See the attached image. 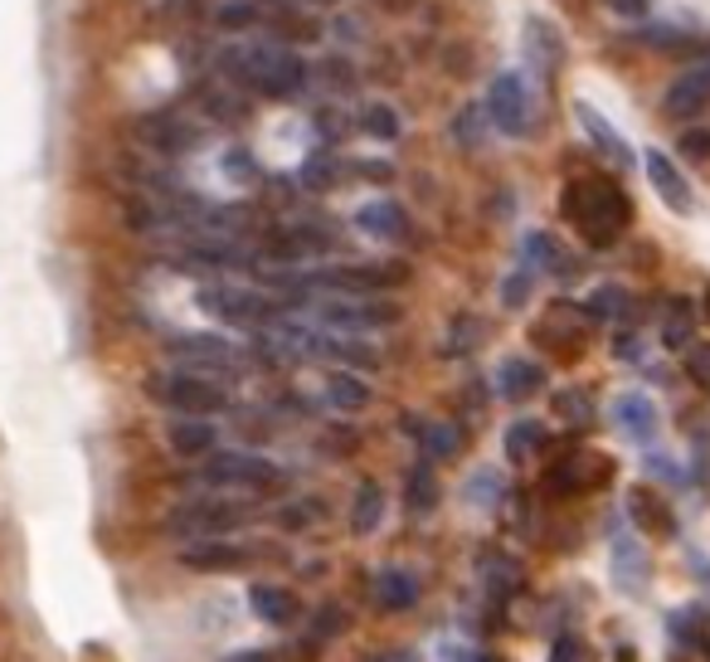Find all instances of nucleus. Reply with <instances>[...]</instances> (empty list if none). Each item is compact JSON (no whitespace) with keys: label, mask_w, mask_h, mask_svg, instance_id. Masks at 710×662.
Wrapping results in <instances>:
<instances>
[{"label":"nucleus","mask_w":710,"mask_h":662,"mask_svg":"<svg viewBox=\"0 0 710 662\" xmlns=\"http://www.w3.org/2000/svg\"><path fill=\"white\" fill-rule=\"evenodd\" d=\"M219 69L263 98H297L307 88V63L288 44H234L219 54Z\"/></svg>","instance_id":"f257e3e1"},{"label":"nucleus","mask_w":710,"mask_h":662,"mask_svg":"<svg viewBox=\"0 0 710 662\" xmlns=\"http://www.w3.org/2000/svg\"><path fill=\"white\" fill-rule=\"evenodd\" d=\"M564 214H570V224L579 229V239H584L589 249H613L618 234H623L632 220V200L613 181L593 175V181L564 185Z\"/></svg>","instance_id":"f03ea898"},{"label":"nucleus","mask_w":710,"mask_h":662,"mask_svg":"<svg viewBox=\"0 0 710 662\" xmlns=\"http://www.w3.org/2000/svg\"><path fill=\"white\" fill-rule=\"evenodd\" d=\"M317 322H327L336 331H376L399 322V308L384 298H366V292H341V298H297Z\"/></svg>","instance_id":"7ed1b4c3"},{"label":"nucleus","mask_w":710,"mask_h":662,"mask_svg":"<svg viewBox=\"0 0 710 662\" xmlns=\"http://www.w3.org/2000/svg\"><path fill=\"white\" fill-rule=\"evenodd\" d=\"M196 302L210 317H219V322H239V327H263V322L273 327L282 317L278 298H268L258 288H243V283H210L196 292Z\"/></svg>","instance_id":"20e7f679"},{"label":"nucleus","mask_w":710,"mask_h":662,"mask_svg":"<svg viewBox=\"0 0 710 662\" xmlns=\"http://www.w3.org/2000/svg\"><path fill=\"white\" fill-rule=\"evenodd\" d=\"M147 394L166 410H180V414H196V419H210L224 410V390L214 380H204L196 371H171V375H151L147 380Z\"/></svg>","instance_id":"39448f33"},{"label":"nucleus","mask_w":710,"mask_h":662,"mask_svg":"<svg viewBox=\"0 0 710 662\" xmlns=\"http://www.w3.org/2000/svg\"><path fill=\"white\" fill-rule=\"evenodd\" d=\"M282 473L268 458L243 453V449H214L204 458V482L210 488H273Z\"/></svg>","instance_id":"423d86ee"},{"label":"nucleus","mask_w":710,"mask_h":662,"mask_svg":"<svg viewBox=\"0 0 710 662\" xmlns=\"http://www.w3.org/2000/svg\"><path fill=\"white\" fill-rule=\"evenodd\" d=\"M487 108H492V122L507 137H526V132H531V122H536L531 88H526L521 73H497L492 93H487Z\"/></svg>","instance_id":"0eeeda50"},{"label":"nucleus","mask_w":710,"mask_h":662,"mask_svg":"<svg viewBox=\"0 0 710 662\" xmlns=\"http://www.w3.org/2000/svg\"><path fill=\"white\" fill-rule=\"evenodd\" d=\"M239 521H243V506H239V502H219V496H196V502H180L166 526L204 541V536H219V531L239 526Z\"/></svg>","instance_id":"6e6552de"},{"label":"nucleus","mask_w":710,"mask_h":662,"mask_svg":"<svg viewBox=\"0 0 710 662\" xmlns=\"http://www.w3.org/2000/svg\"><path fill=\"white\" fill-rule=\"evenodd\" d=\"M706 108H710V59L691 63V69L662 93V112L677 122H691L696 112H706Z\"/></svg>","instance_id":"1a4fd4ad"},{"label":"nucleus","mask_w":710,"mask_h":662,"mask_svg":"<svg viewBox=\"0 0 710 662\" xmlns=\"http://www.w3.org/2000/svg\"><path fill=\"white\" fill-rule=\"evenodd\" d=\"M180 565L186 570H200V575H229V570H243L249 565V551L243 545H229V541H190L186 551H180Z\"/></svg>","instance_id":"9d476101"},{"label":"nucleus","mask_w":710,"mask_h":662,"mask_svg":"<svg viewBox=\"0 0 710 662\" xmlns=\"http://www.w3.org/2000/svg\"><path fill=\"white\" fill-rule=\"evenodd\" d=\"M642 165H648V181H652V190L667 200L677 214H691L696 210V195H691V185H687V175L677 171V165L667 161V151H648L642 157Z\"/></svg>","instance_id":"9b49d317"},{"label":"nucleus","mask_w":710,"mask_h":662,"mask_svg":"<svg viewBox=\"0 0 710 662\" xmlns=\"http://www.w3.org/2000/svg\"><path fill=\"white\" fill-rule=\"evenodd\" d=\"M137 132H141V142H147L151 151H161V157H186V151L200 142L196 127L171 118V112H166V118H147V122L137 127Z\"/></svg>","instance_id":"f8f14e48"},{"label":"nucleus","mask_w":710,"mask_h":662,"mask_svg":"<svg viewBox=\"0 0 710 662\" xmlns=\"http://www.w3.org/2000/svg\"><path fill=\"white\" fill-rule=\"evenodd\" d=\"M419 594H423L419 575H409V570H399V565L376 575V609L380 614H409V609L419 604Z\"/></svg>","instance_id":"ddd939ff"},{"label":"nucleus","mask_w":710,"mask_h":662,"mask_svg":"<svg viewBox=\"0 0 710 662\" xmlns=\"http://www.w3.org/2000/svg\"><path fill=\"white\" fill-rule=\"evenodd\" d=\"M497 390H501V400H531V394L546 390V371H540V361H531V355H511L497 371Z\"/></svg>","instance_id":"4468645a"},{"label":"nucleus","mask_w":710,"mask_h":662,"mask_svg":"<svg viewBox=\"0 0 710 662\" xmlns=\"http://www.w3.org/2000/svg\"><path fill=\"white\" fill-rule=\"evenodd\" d=\"M166 439H171V449H176L180 458H210L219 434H214V424H210V419L186 414V419H176V424H171V434H166Z\"/></svg>","instance_id":"2eb2a0df"},{"label":"nucleus","mask_w":710,"mask_h":662,"mask_svg":"<svg viewBox=\"0 0 710 662\" xmlns=\"http://www.w3.org/2000/svg\"><path fill=\"white\" fill-rule=\"evenodd\" d=\"M574 118H579V127H584V132H589V142L599 147V151H603V157H609V161H618V165H628V161H632L628 142H623V137L613 132L609 122H603V112H593L589 103H574Z\"/></svg>","instance_id":"dca6fc26"},{"label":"nucleus","mask_w":710,"mask_h":662,"mask_svg":"<svg viewBox=\"0 0 710 662\" xmlns=\"http://www.w3.org/2000/svg\"><path fill=\"white\" fill-rule=\"evenodd\" d=\"M589 468H599V458H589V453H570V458H560V463L550 468V492L574 496V492L599 488V478H589Z\"/></svg>","instance_id":"f3484780"},{"label":"nucleus","mask_w":710,"mask_h":662,"mask_svg":"<svg viewBox=\"0 0 710 662\" xmlns=\"http://www.w3.org/2000/svg\"><path fill=\"white\" fill-rule=\"evenodd\" d=\"M356 224L366 229V234H380V239L409 234V214H404V205H394V200H370V205H360Z\"/></svg>","instance_id":"a211bd4d"},{"label":"nucleus","mask_w":710,"mask_h":662,"mask_svg":"<svg viewBox=\"0 0 710 662\" xmlns=\"http://www.w3.org/2000/svg\"><path fill=\"white\" fill-rule=\"evenodd\" d=\"M628 516L638 521L642 531H652V536H667L671 531V506L652 488H628Z\"/></svg>","instance_id":"6ab92c4d"},{"label":"nucleus","mask_w":710,"mask_h":662,"mask_svg":"<svg viewBox=\"0 0 710 662\" xmlns=\"http://www.w3.org/2000/svg\"><path fill=\"white\" fill-rule=\"evenodd\" d=\"M253 614L263 623H273V629H288L297 619V594L282 590V584H258L253 590Z\"/></svg>","instance_id":"aec40b11"},{"label":"nucleus","mask_w":710,"mask_h":662,"mask_svg":"<svg viewBox=\"0 0 710 662\" xmlns=\"http://www.w3.org/2000/svg\"><path fill=\"white\" fill-rule=\"evenodd\" d=\"M613 414H618V424L628 429V439L648 443V439L657 434V410H652V400H648V394H623Z\"/></svg>","instance_id":"412c9836"},{"label":"nucleus","mask_w":710,"mask_h":662,"mask_svg":"<svg viewBox=\"0 0 710 662\" xmlns=\"http://www.w3.org/2000/svg\"><path fill=\"white\" fill-rule=\"evenodd\" d=\"M691 337H696V308L687 298H671L662 312V347L681 351V347H691Z\"/></svg>","instance_id":"4be33fe9"},{"label":"nucleus","mask_w":710,"mask_h":662,"mask_svg":"<svg viewBox=\"0 0 710 662\" xmlns=\"http://www.w3.org/2000/svg\"><path fill=\"white\" fill-rule=\"evenodd\" d=\"M384 516V488L380 482H360L356 488V502H351V531L356 536H370Z\"/></svg>","instance_id":"5701e85b"},{"label":"nucleus","mask_w":710,"mask_h":662,"mask_svg":"<svg viewBox=\"0 0 710 662\" xmlns=\"http://www.w3.org/2000/svg\"><path fill=\"white\" fill-rule=\"evenodd\" d=\"M579 312H584L589 317V322H623V317L632 312V298H628V292L623 288H599V292H589V298H584V308H579Z\"/></svg>","instance_id":"b1692460"},{"label":"nucleus","mask_w":710,"mask_h":662,"mask_svg":"<svg viewBox=\"0 0 710 662\" xmlns=\"http://www.w3.org/2000/svg\"><path fill=\"white\" fill-rule=\"evenodd\" d=\"M327 400L336 404V410H346V414H356V410H366L370 404V385L360 380L356 371H336L327 380Z\"/></svg>","instance_id":"393cba45"},{"label":"nucleus","mask_w":710,"mask_h":662,"mask_svg":"<svg viewBox=\"0 0 710 662\" xmlns=\"http://www.w3.org/2000/svg\"><path fill=\"white\" fill-rule=\"evenodd\" d=\"M171 351L176 355H204L210 365H234V347L219 341V337H176Z\"/></svg>","instance_id":"a878e982"},{"label":"nucleus","mask_w":710,"mask_h":662,"mask_svg":"<svg viewBox=\"0 0 710 662\" xmlns=\"http://www.w3.org/2000/svg\"><path fill=\"white\" fill-rule=\"evenodd\" d=\"M404 502H409V512H433V506H438V478H433L429 463L409 473V482H404Z\"/></svg>","instance_id":"bb28decb"},{"label":"nucleus","mask_w":710,"mask_h":662,"mask_svg":"<svg viewBox=\"0 0 710 662\" xmlns=\"http://www.w3.org/2000/svg\"><path fill=\"white\" fill-rule=\"evenodd\" d=\"M526 44H531V54H536L540 69H554V63H560V34H554L546 20L526 24Z\"/></svg>","instance_id":"cd10ccee"},{"label":"nucleus","mask_w":710,"mask_h":662,"mask_svg":"<svg viewBox=\"0 0 710 662\" xmlns=\"http://www.w3.org/2000/svg\"><path fill=\"white\" fill-rule=\"evenodd\" d=\"M540 443H546V424H540V419H516V424L507 429V453L511 458L536 453Z\"/></svg>","instance_id":"c85d7f7f"},{"label":"nucleus","mask_w":710,"mask_h":662,"mask_svg":"<svg viewBox=\"0 0 710 662\" xmlns=\"http://www.w3.org/2000/svg\"><path fill=\"white\" fill-rule=\"evenodd\" d=\"M458 449H462V439H458L453 424H429V429H423V458H429V463H443V458H453Z\"/></svg>","instance_id":"c756f323"},{"label":"nucleus","mask_w":710,"mask_h":662,"mask_svg":"<svg viewBox=\"0 0 710 662\" xmlns=\"http://www.w3.org/2000/svg\"><path fill=\"white\" fill-rule=\"evenodd\" d=\"M360 127H366L376 142H394V137H399V112L390 103H370L366 112H360Z\"/></svg>","instance_id":"7c9ffc66"},{"label":"nucleus","mask_w":710,"mask_h":662,"mask_svg":"<svg viewBox=\"0 0 710 662\" xmlns=\"http://www.w3.org/2000/svg\"><path fill=\"white\" fill-rule=\"evenodd\" d=\"M307 629H312V633H307V639H312V643L341 639V633H346V609H336V604L317 609V614H312V623H307Z\"/></svg>","instance_id":"2f4dec72"},{"label":"nucleus","mask_w":710,"mask_h":662,"mask_svg":"<svg viewBox=\"0 0 710 662\" xmlns=\"http://www.w3.org/2000/svg\"><path fill=\"white\" fill-rule=\"evenodd\" d=\"M472 347H482V327H477V317H458L453 331H448V341H443V351L448 355H468Z\"/></svg>","instance_id":"473e14b6"},{"label":"nucleus","mask_w":710,"mask_h":662,"mask_svg":"<svg viewBox=\"0 0 710 662\" xmlns=\"http://www.w3.org/2000/svg\"><path fill=\"white\" fill-rule=\"evenodd\" d=\"M687 375L696 390L710 394V341H691L687 347Z\"/></svg>","instance_id":"72a5a7b5"},{"label":"nucleus","mask_w":710,"mask_h":662,"mask_svg":"<svg viewBox=\"0 0 710 662\" xmlns=\"http://www.w3.org/2000/svg\"><path fill=\"white\" fill-rule=\"evenodd\" d=\"M224 30H249V24L258 20V6L253 0H229V6H219V16H214Z\"/></svg>","instance_id":"f704fd0d"},{"label":"nucleus","mask_w":710,"mask_h":662,"mask_svg":"<svg viewBox=\"0 0 710 662\" xmlns=\"http://www.w3.org/2000/svg\"><path fill=\"white\" fill-rule=\"evenodd\" d=\"M321 512H327V506H321L317 496H307V502H288V506H282V512H278V521H282V526H288V531H302L307 521H312V516H321Z\"/></svg>","instance_id":"c9c22d12"},{"label":"nucleus","mask_w":710,"mask_h":662,"mask_svg":"<svg viewBox=\"0 0 710 662\" xmlns=\"http://www.w3.org/2000/svg\"><path fill=\"white\" fill-rule=\"evenodd\" d=\"M302 181L312 190H331L336 181H341V171H336L331 157H312V161H307V171H302Z\"/></svg>","instance_id":"e433bc0d"},{"label":"nucleus","mask_w":710,"mask_h":662,"mask_svg":"<svg viewBox=\"0 0 710 662\" xmlns=\"http://www.w3.org/2000/svg\"><path fill=\"white\" fill-rule=\"evenodd\" d=\"M204 112L219 122H239V118H249V108L239 103V98H224V93H204Z\"/></svg>","instance_id":"4c0bfd02"},{"label":"nucleus","mask_w":710,"mask_h":662,"mask_svg":"<svg viewBox=\"0 0 710 662\" xmlns=\"http://www.w3.org/2000/svg\"><path fill=\"white\" fill-rule=\"evenodd\" d=\"M550 662H589V653H584V643H579L574 633H560V639L550 643Z\"/></svg>","instance_id":"58836bf2"},{"label":"nucleus","mask_w":710,"mask_h":662,"mask_svg":"<svg viewBox=\"0 0 710 662\" xmlns=\"http://www.w3.org/2000/svg\"><path fill=\"white\" fill-rule=\"evenodd\" d=\"M224 171L234 175V181H258V161H253V151H229L224 157Z\"/></svg>","instance_id":"ea45409f"},{"label":"nucleus","mask_w":710,"mask_h":662,"mask_svg":"<svg viewBox=\"0 0 710 662\" xmlns=\"http://www.w3.org/2000/svg\"><path fill=\"white\" fill-rule=\"evenodd\" d=\"M681 157H691V161H706L710 157V132H706V127L681 132Z\"/></svg>","instance_id":"a19ab883"},{"label":"nucleus","mask_w":710,"mask_h":662,"mask_svg":"<svg viewBox=\"0 0 710 662\" xmlns=\"http://www.w3.org/2000/svg\"><path fill=\"white\" fill-rule=\"evenodd\" d=\"M526 298H531V278H526V273H511L507 283H501V302H507V308H521Z\"/></svg>","instance_id":"79ce46f5"},{"label":"nucleus","mask_w":710,"mask_h":662,"mask_svg":"<svg viewBox=\"0 0 710 662\" xmlns=\"http://www.w3.org/2000/svg\"><path fill=\"white\" fill-rule=\"evenodd\" d=\"M609 10H613V16H623V20H642L652 10V0H609Z\"/></svg>","instance_id":"37998d69"},{"label":"nucleus","mask_w":710,"mask_h":662,"mask_svg":"<svg viewBox=\"0 0 710 662\" xmlns=\"http://www.w3.org/2000/svg\"><path fill=\"white\" fill-rule=\"evenodd\" d=\"M360 175H370V181H390V165H384V161H360Z\"/></svg>","instance_id":"c03bdc74"},{"label":"nucleus","mask_w":710,"mask_h":662,"mask_svg":"<svg viewBox=\"0 0 710 662\" xmlns=\"http://www.w3.org/2000/svg\"><path fill=\"white\" fill-rule=\"evenodd\" d=\"M224 662H273V653H263V648H249V653H234V658H224Z\"/></svg>","instance_id":"a18cd8bd"},{"label":"nucleus","mask_w":710,"mask_h":662,"mask_svg":"<svg viewBox=\"0 0 710 662\" xmlns=\"http://www.w3.org/2000/svg\"><path fill=\"white\" fill-rule=\"evenodd\" d=\"M477 662H497V658H477Z\"/></svg>","instance_id":"49530a36"}]
</instances>
